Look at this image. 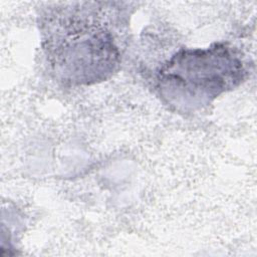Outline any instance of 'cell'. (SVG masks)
I'll list each match as a JSON object with an SVG mask.
<instances>
[{
  "mask_svg": "<svg viewBox=\"0 0 257 257\" xmlns=\"http://www.w3.org/2000/svg\"><path fill=\"white\" fill-rule=\"evenodd\" d=\"M243 76L241 60L224 44L183 49L161 69V91L170 102L197 106L234 87Z\"/></svg>",
  "mask_w": 257,
  "mask_h": 257,
  "instance_id": "obj_1",
  "label": "cell"
}]
</instances>
